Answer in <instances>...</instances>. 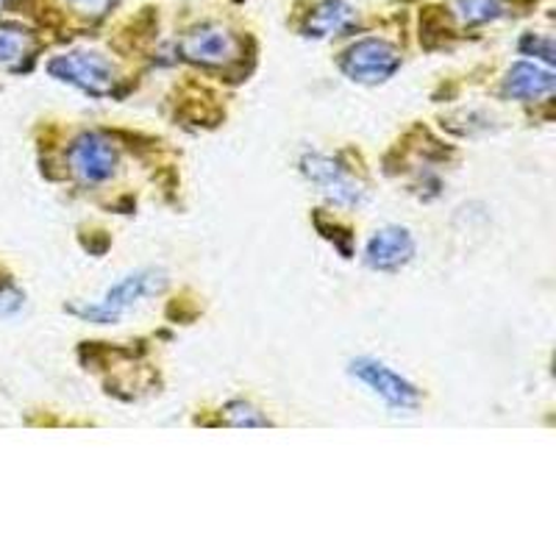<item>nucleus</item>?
I'll list each match as a JSON object with an SVG mask.
<instances>
[{
    "mask_svg": "<svg viewBox=\"0 0 556 556\" xmlns=\"http://www.w3.org/2000/svg\"><path fill=\"white\" fill-rule=\"evenodd\" d=\"M167 287V276L159 270H139L131 273V276L121 278L112 290L103 295V301L98 304H84V306H67L70 315L81 317V320L89 323H117L123 317V312L131 309L134 304H139L142 298L159 295V292Z\"/></svg>",
    "mask_w": 556,
    "mask_h": 556,
    "instance_id": "nucleus-1",
    "label": "nucleus"
},
{
    "mask_svg": "<svg viewBox=\"0 0 556 556\" xmlns=\"http://www.w3.org/2000/svg\"><path fill=\"white\" fill-rule=\"evenodd\" d=\"M340 67L351 81L381 84L399 73L401 56L390 42H384V39L367 37L359 39L356 45H351V48L342 53Z\"/></svg>",
    "mask_w": 556,
    "mask_h": 556,
    "instance_id": "nucleus-2",
    "label": "nucleus"
},
{
    "mask_svg": "<svg viewBox=\"0 0 556 556\" xmlns=\"http://www.w3.org/2000/svg\"><path fill=\"white\" fill-rule=\"evenodd\" d=\"M301 173L315 184L323 195L329 198V201H334L337 206L354 208L365 203V184L356 181L337 159L323 156V153H306V156L301 159Z\"/></svg>",
    "mask_w": 556,
    "mask_h": 556,
    "instance_id": "nucleus-3",
    "label": "nucleus"
},
{
    "mask_svg": "<svg viewBox=\"0 0 556 556\" xmlns=\"http://www.w3.org/2000/svg\"><path fill=\"white\" fill-rule=\"evenodd\" d=\"M48 73L53 78L64 84H73V87L84 89L89 96L103 98L112 92L114 87V67L112 62L101 56V53H89V51H76L67 53V56H56L51 64H48Z\"/></svg>",
    "mask_w": 556,
    "mask_h": 556,
    "instance_id": "nucleus-4",
    "label": "nucleus"
},
{
    "mask_svg": "<svg viewBox=\"0 0 556 556\" xmlns=\"http://www.w3.org/2000/svg\"><path fill=\"white\" fill-rule=\"evenodd\" d=\"M351 374H354L362 384L370 387L390 409L412 412L420 406V390H417L415 384H409L404 376L390 370L384 362L362 356V359L351 362Z\"/></svg>",
    "mask_w": 556,
    "mask_h": 556,
    "instance_id": "nucleus-5",
    "label": "nucleus"
},
{
    "mask_svg": "<svg viewBox=\"0 0 556 556\" xmlns=\"http://www.w3.org/2000/svg\"><path fill=\"white\" fill-rule=\"evenodd\" d=\"M70 170L84 184H103L117 170V148L103 134L87 131L70 146Z\"/></svg>",
    "mask_w": 556,
    "mask_h": 556,
    "instance_id": "nucleus-6",
    "label": "nucleus"
},
{
    "mask_svg": "<svg viewBox=\"0 0 556 556\" xmlns=\"http://www.w3.org/2000/svg\"><path fill=\"white\" fill-rule=\"evenodd\" d=\"M237 37L223 26H201L181 39L178 51L187 62L203 64V67H223L237 59Z\"/></svg>",
    "mask_w": 556,
    "mask_h": 556,
    "instance_id": "nucleus-7",
    "label": "nucleus"
},
{
    "mask_svg": "<svg viewBox=\"0 0 556 556\" xmlns=\"http://www.w3.org/2000/svg\"><path fill=\"white\" fill-rule=\"evenodd\" d=\"M415 256V237L401 226H387L370 237L365 248V265L374 270L392 273L409 265Z\"/></svg>",
    "mask_w": 556,
    "mask_h": 556,
    "instance_id": "nucleus-8",
    "label": "nucleus"
},
{
    "mask_svg": "<svg viewBox=\"0 0 556 556\" xmlns=\"http://www.w3.org/2000/svg\"><path fill=\"white\" fill-rule=\"evenodd\" d=\"M504 92L518 101H538L554 92V73L543 70L540 64L518 62L504 78Z\"/></svg>",
    "mask_w": 556,
    "mask_h": 556,
    "instance_id": "nucleus-9",
    "label": "nucleus"
},
{
    "mask_svg": "<svg viewBox=\"0 0 556 556\" xmlns=\"http://www.w3.org/2000/svg\"><path fill=\"white\" fill-rule=\"evenodd\" d=\"M354 23V9L345 0H323L306 20V37H331Z\"/></svg>",
    "mask_w": 556,
    "mask_h": 556,
    "instance_id": "nucleus-10",
    "label": "nucleus"
},
{
    "mask_svg": "<svg viewBox=\"0 0 556 556\" xmlns=\"http://www.w3.org/2000/svg\"><path fill=\"white\" fill-rule=\"evenodd\" d=\"M34 53V37L20 26H0V64L17 67Z\"/></svg>",
    "mask_w": 556,
    "mask_h": 556,
    "instance_id": "nucleus-11",
    "label": "nucleus"
},
{
    "mask_svg": "<svg viewBox=\"0 0 556 556\" xmlns=\"http://www.w3.org/2000/svg\"><path fill=\"white\" fill-rule=\"evenodd\" d=\"M451 7L465 26H481V23L501 17V12H504L501 0H451Z\"/></svg>",
    "mask_w": 556,
    "mask_h": 556,
    "instance_id": "nucleus-12",
    "label": "nucleus"
},
{
    "mask_svg": "<svg viewBox=\"0 0 556 556\" xmlns=\"http://www.w3.org/2000/svg\"><path fill=\"white\" fill-rule=\"evenodd\" d=\"M223 415H226V420L231 426H248V429H253V426H267V417H262L260 409H253L245 401H231V404H226Z\"/></svg>",
    "mask_w": 556,
    "mask_h": 556,
    "instance_id": "nucleus-13",
    "label": "nucleus"
},
{
    "mask_svg": "<svg viewBox=\"0 0 556 556\" xmlns=\"http://www.w3.org/2000/svg\"><path fill=\"white\" fill-rule=\"evenodd\" d=\"M23 301H26L23 292H20L9 278H0V315H12V312H17L20 306H23Z\"/></svg>",
    "mask_w": 556,
    "mask_h": 556,
    "instance_id": "nucleus-14",
    "label": "nucleus"
},
{
    "mask_svg": "<svg viewBox=\"0 0 556 556\" xmlns=\"http://www.w3.org/2000/svg\"><path fill=\"white\" fill-rule=\"evenodd\" d=\"M526 48H531V51H540V56L545 59V62H554V45H551V39H538V37H526L523 42H520V51H526Z\"/></svg>",
    "mask_w": 556,
    "mask_h": 556,
    "instance_id": "nucleus-15",
    "label": "nucleus"
},
{
    "mask_svg": "<svg viewBox=\"0 0 556 556\" xmlns=\"http://www.w3.org/2000/svg\"><path fill=\"white\" fill-rule=\"evenodd\" d=\"M73 3H98V0H73Z\"/></svg>",
    "mask_w": 556,
    "mask_h": 556,
    "instance_id": "nucleus-16",
    "label": "nucleus"
},
{
    "mask_svg": "<svg viewBox=\"0 0 556 556\" xmlns=\"http://www.w3.org/2000/svg\"><path fill=\"white\" fill-rule=\"evenodd\" d=\"M3 3H7V0H0V9H3Z\"/></svg>",
    "mask_w": 556,
    "mask_h": 556,
    "instance_id": "nucleus-17",
    "label": "nucleus"
}]
</instances>
